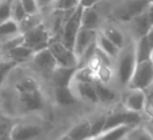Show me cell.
<instances>
[{
	"instance_id": "obj_28",
	"label": "cell",
	"mask_w": 153,
	"mask_h": 140,
	"mask_svg": "<svg viewBox=\"0 0 153 140\" xmlns=\"http://www.w3.org/2000/svg\"><path fill=\"white\" fill-rule=\"evenodd\" d=\"M106 116L107 115H102L94 119V121H90L91 124V140H94L104 132L105 124H106Z\"/></svg>"
},
{
	"instance_id": "obj_16",
	"label": "cell",
	"mask_w": 153,
	"mask_h": 140,
	"mask_svg": "<svg viewBox=\"0 0 153 140\" xmlns=\"http://www.w3.org/2000/svg\"><path fill=\"white\" fill-rule=\"evenodd\" d=\"M55 100L58 104L63 106H67L70 104H74L76 101V97L70 87H55L53 91Z\"/></svg>"
},
{
	"instance_id": "obj_29",
	"label": "cell",
	"mask_w": 153,
	"mask_h": 140,
	"mask_svg": "<svg viewBox=\"0 0 153 140\" xmlns=\"http://www.w3.org/2000/svg\"><path fill=\"white\" fill-rule=\"evenodd\" d=\"M27 16L21 0H13L12 1V19L17 23H20Z\"/></svg>"
},
{
	"instance_id": "obj_50",
	"label": "cell",
	"mask_w": 153,
	"mask_h": 140,
	"mask_svg": "<svg viewBox=\"0 0 153 140\" xmlns=\"http://www.w3.org/2000/svg\"><path fill=\"white\" fill-rule=\"evenodd\" d=\"M152 60H153V58H152Z\"/></svg>"
},
{
	"instance_id": "obj_18",
	"label": "cell",
	"mask_w": 153,
	"mask_h": 140,
	"mask_svg": "<svg viewBox=\"0 0 153 140\" xmlns=\"http://www.w3.org/2000/svg\"><path fill=\"white\" fill-rule=\"evenodd\" d=\"M135 56L136 62L148 61L153 58V50L150 47L146 36H143L140 38L137 42V45L135 47Z\"/></svg>"
},
{
	"instance_id": "obj_6",
	"label": "cell",
	"mask_w": 153,
	"mask_h": 140,
	"mask_svg": "<svg viewBox=\"0 0 153 140\" xmlns=\"http://www.w3.org/2000/svg\"><path fill=\"white\" fill-rule=\"evenodd\" d=\"M140 121V113L131 112V111H128L126 108L121 111H114V112L107 114L104 132L113 129V127L121 126V125H130V126L136 127Z\"/></svg>"
},
{
	"instance_id": "obj_36",
	"label": "cell",
	"mask_w": 153,
	"mask_h": 140,
	"mask_svg": "<svg viewBox=\"0 0 153 140\" xmlns=\"http://www.w3.org/2000/svg\"><path fill=\"white\" fill-rule=\"evenodd\" d=\"M21 3L27 15H37V14H39L40 8H39L37 0H21Z\"/></svg>"
},
{
	"instance_id": "obj_13",
	"label": "cell",
	"mask_w": 153,
	"mask_h": 140,
	"mask_svg": "<svg viewBox=\"0 0 153 140\" xmlns=\"http://www.w3.org/2000/svg\"><path fill=\"white\" fill-rule=\"evenodd\" d=\"M151 5L148 0H128L123 10L122 17L124 19H132L146 13Z\"/></svg>"
},
{
	"instance_id": "obj_46",
	"label": "cell",
	"mask_w": 153,
	"mask_h": 140,
	"mask_svg": "<svg viewBox=\"0 0 153 140\" xmlns=\"http://www.w3.org/2000/svg\"><path fill=\"white\" fill-rule=\"evenodd\" d=\"M152 126H153V115H152Z\"/></svg>"
},
{
	"instance_id": "obj_37",
	"label": "cell",
	"mask_w": 153,
	"mask_h": 140,
	"mask_svg": "<svg viewBox=\"0 0 153 140\" xmlns=\"http://www.w3.org/2000/svg\"><path fill=\"white\" fill-rule=\"evenodd\" d=\"M97 78L100 80L101 82L107 84L109 80L111 79V71L109 66L107 65H101L99 70L97 71Z\"/></svg>"
},
{
	"instance_id": "obj_2",
	"label": "cell",
	"mask_w": 153,
	"mask_h": 140,
	"mask_svg": "<svg viewBox=\"0 0 153 140\" xmlns=\"http://www.w3.org/2000/svg\"><path fill=\"white\" fill-rule=\"evenodd\" d=\"M82 14H83V8L80 5L67 20L61 34L60 41L66 47L72 50V51H74V42H76L78 33L82 28Z\"/></svg>"
},
{
	"instance_id": "obj_22",
	"label": "cell",
	"mask_w": 153,
	"mask_h": 140,
	"mask_svg": "<svg viewBox=\"0 0 153 140\" xmlns=\"http://www.w3.org/2000/svg\"><path fill=\"white\" fill-rule=\"evenodd\" d=\"M97 44H98V47H100L104 53H106L107 55L111 58L117 57L120 53L119 47L113 44L104 34H101L98 36V38H97Z\"/></svg>"
},
{
	"instance_id": "obj_19",
	"label": "cell",
	"mask_w": 153,
	"mask_h": 140,
	"mask_svg": "<svg viewBox=\"0 0 153 140\" xmlns=\"http://www.w3.org/2000/svg\"><path fill=\"white\" fill-rule=\"evenodd\" d=\"M100 24V17L97 12V10L94 8H88L83 9L82 14V26L88 30L96 31Z\"/></svg>"
},
{
	"instance_id": "obj_40",
	"label": "cell",
	"mask_w": 153,
	"mask_h": 140,
	"mask_svg": "<svg viewBox=\"0 0 153 140\" xmlns=\"http://www.w3.org/2000/svg\"><path fill=\"white\" fill-rule=\"evenodd\" d=\"M56 1H58V0H37V2H38V5L40 9L48 7V5H51V3L56 2Z\"/></svg>"
},
{
	"instance_id": "obj_27",
	"label": "cell",
	"mask_w": 153,
	"mask_h": 140,
	"mask_svg": "<svg viewBox=\"0 0 153 140\" xmlns=\"http://www.w3.org/2000/svg\"><path fill=\"white\" fill-rule=\"evenodd\" d=\"M41 23H42V22H41V17L39 16V14H37V15H27L19 23L20 33H21L22 35L25 34L28 31L36 28L37 26H39V24H41Z\"/></svg>"
},
{
	"instance_id": "obj_31",
	"label": "cell",
	"mask_w": 153,
	"mask_h": 140,
	"mask_svg": "<svg viewBox=\"0 0 153 140\" xmlns=\"http://www.w3.org/2000/svg\"><path fill=\"white\" fill-rule=\"evenodd\" d=\"M12 1L0 0V24L12 19Z\"/></svg>"
},
{
	"instance_id": "obj_5",
	"label": "cell",
	"mask_w": 153,
	"mask_h": 140,
	"mask_svg": "<svg viewBox=\"0 0 153 140\" xmlns=\"http://www.w3.org/2000/svg\"><path fill=\"white\" fill-rule=\"evenodd\" d=\"M135 49H128L120 56L117 63V78L123 85L129 84L136 66Z\"/></svg>"
},
{
	"instance_id": "obj_38",
	"label": "cell",
	"mask_w": 153,
	"mask_h": 140,
	"mask_svg": "<svg viewBox=\"0 0 153 140\" xmlns=\"http://www.w3.org/2000/svg\"><path fill=\"white\" fill-rule=\"evenodd\" d=\"M12 127H13V125L10 124L9 119L0 115V138H2L7 133L10 135V132H11Z\"/></svg>"
},
{
	"instance_id": "obj_21",
	"label": "cell",
	"mask_w": 153,
	"mask_h": 140,
	"mask_svg": "<svg viewBox=\"0 0 153 140\" xmlns=\"http://www.w3.org/2000/svg\"><path fill=\"white\" fill-rule=\"evenodd\" d=\"M76 87H78V93L83 99L88 100L90 102H94V103L99 102V98L94 83L76 82Z\"/></svg>"
},
{
	"instance_id": "obj_39",
	"label": "cell",
	"mask_w": 153,
	"mask_h": 140,
	"mask_svg": "<svg viewBox=\"0 0 153 140\" xmlns=\"http://www.w3.org/2000/svg\"><path fill=\"white\" fill-rule=\"evenodd\" d=\"M98 2L99 0H81L80 1V5L83 9H88V8H94Z\"/></svg>"
},
{
	"instance_id": "obj_33",
	"label": "cell",
	"mask_w": 153,
	"mask_h": 140,
	"mask_svg": "<svg viewBox=\"0 0 153 140\" xmlns=\"http://www.w3.org/2000/svg\"><path fill=\"white\" fill-rule=\"evenodd\" d=\"M17 64H18L17 62L12 61V60H9V59L0 61V87L2 85L3 81L5 80L7 75L12 72V70L17 66Z\"/></svg>"
},
{
	"instance_id": "obj_17",
	"label": "cell",
	"mask_w": 153,
	"mask_h": 140,
	"mask_svg": "<svg viewBox=\"0 0 153 140\" xmlns=\"http://www.w3.org/2000/svg\"><path fill=\"white\" fill-rule=\"evenodd\" d=\"M34 55H35V52L33 51L30 47L22 44V45H19V47H15V49L12 50V51H10L9 53L7 54V58L9 60L15 61V62H17V63H20V62L32 59Z\"/></svg>"
},
{
	"instance_id": "obj_23",
	"label": "cell",
	"mask_w": 153,
	"mask_h": 140,
	"mask_svg": "<svg viewBox=\"0 0 153 140\" xmlns=\"http://www.w3.org/2000/svg\"><path fill=\"white\" fill-rule=\"evenodd\" d=\"M97 79L98 78H97L96 71L92 70L90 66H84V68H79L76 70L74 80H76V82L94 83Z\"/></svg>"
},
{
	"instance_id": "obj_26",
	"label": "cell",
	"mask_w": 153,
	"mask_h": 140,
	"mask_svg": "<svg viewBox=\"0 0 153 140\" xmlns=\"http://www.w3.org/2000/svg\"><path fill=\"white\" fill-rule=\"evenodd\" d=\"M20 34L21 33H20L19 23L14 21L13 19L0 24V36L7 37V39H10Z\"/></svg>"
},
{
	"instance_id": "obj_42",
	"label": "cell",
	"mask_w": 153,
	"mask_h": 140,
	"mask_svg": "<svg viewBox=\"0 0 153 140\" xmlns=\"http://www.w3.org/2000/svg\"><path fill=\"white\" fill-rule=\"evenodd\" d=\"M149 20H150L151 26H153V8L152 7H150V9H149Z\"/></svg>"
},
{
	"instance_id": "obj_35",
	"label": "cell",
	"mask_w": 153,
	"mask_h": 140,
	"mask_svg": "<svg viewBox=\"0 0 153 140\" xmlns=\"http://www.w3.org/2000/svg\"><path fill=\"white\" fill-rule=\"evenodd\" d=\"M128 140H153V136L144 129H133L128 135Z\"/></svg>"
},
{
	"instance_id": "obj_48",
	"label": "cell",
	"mask_w": 153,
	"mask_h": 140,
	"mask_svg": "<svg viewBox=\"0 0 153 140\" xmlns=\"http://www.w3.org/2000/svg\"><path fill=\"white\" fill-rule=\"evenodd\" d=\"M94 140H98V139H94Z\"/></svg>"
},
{
	"instance_id": "obj_9",
	"label": "cell",
	"mask_w": 153,
	"mask_h": 140,
	"mask_svg": "<svg viewBox=\"0 0 153 140\" xmlns=\"http://www.w3.org/2000/svg\"><path fill=\"white\" fill-rule=\"evenodd\" d=\"M97 33L96 31L88 30L82 26L81 30L78 33V36H76V42H74V52L76 55V57L79 58L81 57L84 54V52L94 42L97 41Z\"/></svg>"
},
{
	"instance_id": "obj_4",
	"label": "cell",
	"mask_w": 153,
	"mask_h": 140,
	"mask_svg": "<svg viewBox=\"0 0 153 140\" xmlns=\"http://www.w3.org/2000/svg\"><path fill=\"white\" fill-rule=\"evenodd\" d=\"M24 35V45L30 47L35 53L42 51L48 47V44L51 40L49 32L43 23L37 26L25 33Z\"/></svg>"
},
{
	"instance_id": "obj_34",
	"label": "cell",
	"mask_w": 153,
	"mask_h": 140,
	"mask_svg": "<svg viewBox=\"0 0 153 140\" xmlns=\"http://www.w3.org/2000/svg\"><path fill=\"white\" fill-rule=\"evenodd\" d=\"M81 0H58L57 1V10L62 12L74 11L80 7Z\"/></svg>"
},
{
	"instance_id": "obj_41",
	"label": "cell",
	"mask_w": 153,
	"mask_h": 140,
	"mask_svg": "<svg viewBox=\"0 0 153 140\" xmlns=\"http://www.w3.org/2000/svg\"><path fill=\"white\" fill-rule=\"evenodd\" d=\"M146 37H147V40H148L149 44H150V47H152V50H153V26L150 29V31H149L148 34L146 35Z\"/></svg>"
},
{
	"instance_id": "obj_43",
	"label": "cell",
	"mask_w": 153,
	"mask_h": 140,
	"mask_svg": "<svg viewBox=\"0 0 153 140\" xmlns=\"http://www.w3.org/2000/svg\"><path fill=\"white\" fill-rule=\"evenodd\" d=\"M59 140H72L71 138L69 137V136L67 135V134H66V135H64V136H62L61 138H60Z\"/></svg>"
},
{
	"instance_id": "obj_12",
	"label": "cell",
	"mask_w": 153,
	"mask_h": 140,
	"mask_svg": "<svg viewBox=\"0 0 153 140\" xmlns=\"http://www.w3.org/2000/svg\"><path fill=\"white\" fill-rule=\"evenodd\" d=\"M76 70H78V68H63V66H58L51 75V81H53L55 87H70V83L74 80Z\"/></svg>"
},
{
	"instance_id": "obj_14",
	"label": "cell",
	"mask_w": 153,
	"mask_h": 140,
	"mask_svg": "<svg viewBox=\"0 0 153 140\" xmlns=\"http://www.w3.org/2000/svg\"><path fill=\"white\" fill-rule=\"evenodd\" d=\"M72 140H91V124L89 120H84L72 126L67 132Z\"/></svg>"
},
{
	"instance_id": "obj_3",
	"label": "cell",
	"mask_w": 153,
	"mask_h": 140,
	"mask_svg": "<svg viewBox=\"0 0 153 140\" xmlns=\"http://www.w3.org/2000/svg\"><path fill=\"white\" fill-rule=\"evenodd\" d=\"M48 49L56 58L58 65L63 68H78L79 66V58L76 57L72 50L66 47L63 43L58 39L51 38L48 44Z\"/></svg>"
},
{
	"instance_id": "obj_15",
	"label": "cell",
	"mask_w": 153,
	"mask_h": 140,
	"mask_svg": "<svg viewBox=\"0 0 153 140\" xmlns=\"http://www.w3.org/2000/svg\"><path fill=\"white\" fill-rule=\"evenodd\" d=\"M135 129L130 125H121V126L113 127L108 131H105L99 136L98 140H125L128 137L132 129Z\"/></svg>"
},
{
	"instance_id": "obj_20",
	"label": "cell",
	"mask_w": 153,
	"mask_h": 140,
	"mask_svg": "<svg viewBox=\"0 0 153 140\" xmlns=\"http://www.w3.org/2000/svg\"><path fill=\"white\" fill-rule=\"evenodd\" d=\"M16 91L18 94H24V93H32V92L40 91V84L35 78L30 76H25L22 79H20L15 87Z\"/></svg>"
},
{
	"instance_id": "obj_47",
	"label": "cell",
	"mask_w": 153,
	"mask_h": 140,
	"mask_svg": "<svg viewBox=\"0 0 153 140\" xmlns=\"http://www.w3.org/2000/svg\"><path fill=\"white\" fill-rule=\"evenodd\" d=\"M125 140H128V139H127V138H126V139H125Z\"/></svg>"
},
{
	"instance_id": "obj_7",
	"label": "cell",
	"mask_w": 153,
	"mask_h": 140,
	"mask_svg": "<svg viewBox=\"0 0 153 140\" xmlns=\"http://www.w3.org/2000/svg\"><path fill=\"white\" fill-rule=\"evenodd\" d=\"M41 133L42 129L36 123L22 122L13 125L9 137L11 140H34Z\"/></svg>"
},
{
	"instance_id": "obj_25",
	"label": "cell",
	"mask_w": 153,
	"mask_h": 140,
	"mask_svg": "<svg viewBox=\"0 0 153 140\" xmlns=\"http://www.w3.org/2000/svg\"><path fill=\"white\" fill-rule=\"evenodd\" d=\"M94 87H96V92H97V95H98L99 101L109 102V101H112L115 98V93L112 90L109 89V87H107V84L101 82L98 79L94 81Z\"/></svg>"
},
{
	"instance_id": "obj_30",
	"label": "cell",
	"mask_w": 153,
	"mask_h": 140,
	"mask_svg": "<svg viewBox=\"0 0 153 140\" xmlns=\"http://www.w3.org/2000/svg\"><path fill=\"white\" fill-rule=\"evenodd\" d=\"M24 43V35L20 34L17 36L13 37V38L7 39L4 42L1 44V53H4L7 55L10 51L14 50L15 47L22 45Z\"/></svg>"
},
{
	"instance_id": "obj_44",
	"label": "cell",
	"mask_w": 153,
	"mask_h": 140,
	"mask_svg": "<svg viewBox=\"0 0 153 140\" xmlns=\"http://www.w3.org/2000/svg\"><path fill=\"white\" fill-rule=\"evenodd\" d=\"M148 1H149V2H150V5H153V0H148Z\"/></svg>"
},
{
	"instance_id": "obj_24",
	"label": "cell",
	"mask_w": 153,
	"mask_h": 140,
	"mask_svg": "<svg viewBox=\"0 0 153 140\" xmlns=\"http://www.w3.org/2000/svg\"><path fill=\"white\" fill-rule=\"evenodd\" d=\"M133 24H134V28H135V31L140 35V37L146 36L149 31H150V29L152 28V26L150 23V20H149V10L146 13L134 18Z\"/></svg>"
},
{
	"instance_id": "obj_49",
	"label": "cell",
	"mask_w": 153,
	"mask_h": 140,
	"mask_svg": "<svg viewBox=\"0 0 153 140\" xmlns=\"http://www.w3.org/2000/svg\"><path fill=\"white\" fill-rule=\"evenodd\" d=\"M0 108H1V106H0Z\"/></svg>"
},
{
	"instance_id": "obj_8",
	"label": "cell",
	"mask_w": 153,
	"mask_h": 140,
	"mask_svg": "<svg viewBox=\"0 0 153 140\" xmlns=\"http://www.w3.org/2000/svg\"><path fill=\"white\" fill-rule=\"evenodd\" d=\"M32 59L34 64L39 70H41L42 72L45 73H49L51 75L59 66L57 60L53 57V55L49 51L48 47L35 53V55L33 56Z\"/></svg>"
},
{
	"instance_id": "obj_32",
	"label": "cell",
	"mask_w": 153,
	"mask_h": 140,
	"mask_svg": "<svg viewBox=\"0 0 153 140\" xmlns=\"http://www.w3.org/2000/svg\"><path fill=\"white\" fill-rule=\"evenodd\" d=\"M111 42L114 45H117L119 49H121L124 44V37L122 35V33L120 31L115 30L113 28H109L107 30H105V32L103 33Z\"/></svg>"
},
{
	"instance_id": "obj_1",
	"label": "cell",
	"mask_w": 153,
	"mask_h": 140,
	"mask_svg": "<svg viewBox=\"0 0 153 140\" xmlns=\"http://www.w3.org/2000/svg\"><path fill=\"white\" fill-rule=\"evenodd\" d=\"M153 84V60L136 63L133 76L130 80L129 90L145 91Z\"/></svg>"
},
{
	"instance_id": "obj_10",
	"label": "cell",
	"mask_w": 153,
	"mask_h": 140,
	"mask_svg": "<svg viewBox=\"0 0 153 140\" xmlns=\"http://www.w3.org/2000/svg\"><path fill=\"white\" fill-rule=\"evenodd\" d=\"M19 95V102L22 110L25 112H35L39 111L44 105V97L42 92L36 91L32 93L18 94Z\"/></svg>"
},
{
	"instance_id": "obj_45",
	"label": "cell",
	"mask_w": 153,
	"mask_h": 140,
	"mask_svg": "<svg viewBox=\"0 0 153 140\" xmlns=\"http://www.w3.org/2000/svg\"><path fill=\"white\" fill-rule=\"evenodd\" d=\"M0 54H1V44H0Z\"/></svg>"
},
{
	"instance_id": "obj_11",
	"label": "cell",
	"mask_w": 153,
	"mask_h": 140,
	"mask_svg": "<svg viewBox=\"0 0 153 140\" xmlns=\"http://www.w3.org/2000/svg\"><path fill=\"white\" fill-rule=\"evenodd\" d=\"M124 106L126 110L140 113L146 106V94L140 90H129L124 98Z\"/></svg>"
}]
</instances>
